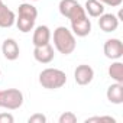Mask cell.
I'll return each mask as SVG.
<instances>
[{
	"instance_id": "21",
	"label": "cell",
	"mask_w": 123,
	"mask_h": 123,
	"mask_svg": "<svg viewBox=\"0 0 123 123\" xmlns=\"http://www.w3.org/2000/svg\"><path fill=\"white\" fill-rule=\"evenodd\" d=\"M98 2H101L104 6H111V7H119L122 5L123 0H98Z\"/></svg>"
},
{
	"instance_id": "23",
	"label": "cell",
	"mask_w": 123,
	"mask_h": 123,
	"mask_svg": "<svg viewBox=\"0 0 123 123\" xmlns=\"http://www.w3.org/2000/svg\"><path fill=\"white\" fill-rule=\"evenodd\" d=\"M0 5H3V0H0Z\"/></svg>"
},
{
	"instance_id": "7",
	"label": "cell",
	"mask_w": 123,
	"mask_h": 123,
	"mask_svg": "<svg viewBox=\"0 0 123 123\" xmlns=\"http://www.w3.org/2000/svg\"><path fill=\"white\" fill-rule=\"evenodd\" d=\"M94 78V70L87 65V64H81L75 68L74 71V80L78 86H88Z\"/></svg>"
},
{
	"instance_id": "16",
	"label": "cell",
	"mask_w": 123,
	"mask_h": 123,
	"mask_svg": "<svg viewBox=\"0 0 123 123\" xmlns=\"http://www.w3.org/2000/svg\"><path fill=\"white\" fill-rule=\"evenodd\" d=\"M77 5H78L77 0H61V2H59V6H58L59 13L62 15L64 18H67V19H68L70 13L74 10V7H75Z\"/></svg>"
},
{
	"instance_id": "19",
	"label": "cell",
	"mask_w": 123,
	"mask_h": 123,
	"mask_svg": "<svg viewBox=\"0 0 123 123\" xmlns=\"http://www.w3.org/2000/svg\"><path fill=\"white\" fill-rule=\"evenodd\" d=\"M46 122V116L42 113H35L28 119V123H45Z\"/></svg>"
},
{
	"instance_id": "13",
	"label": "cell",
	"mask_w": 123,
	"mask_h": 123,
	"mask_svg": "<svg viewBox=\"0 0 123 123\" xmlns=\"http://www.w3.org/2000/svg\"><path fill=\"white\" fill-rule=\"evenodd\" d=\"M107 100L111 104H122L123 103V84L122 83H113L107 88Z\"/></svg>"
},
{
	"instance_id": "10",
	"label": "cell",
	"mask_w": 123,
	"mask_h": 123,
	"mask_svg": "<svg viewBox=\"0 0 123 123\" xmlns=\"http://www.w3.org/2000/svg\"><path fill=\"white\" fill-rule=\"evenodd\" d=\"M2 52H3V56H5L7 61H16V59L19 58V54H20L19 43H18L13 38H7V39L3 41Z\"/></svg>"
},
{
	"instance_id": "22",
	"label": "cell",
	"mask_w": 123,
	"mask_h": 123,
	"mask_svg": "<svg viewBox=\"0 0 123 123\" xmlns=\"http://www.w3.org/2000/svg\"><path fill=\"white\" fill-rule=\"evenodd\" d=\"M29 2H38V0H29Z\"/></svg>"
},
{
	"instance_id": "8",
	"label": "cell",
	"mask_w": 123,
	"mask_h": 123,
	"mask_svg": "<svg viewBox=\"0 0 123 123\" xmlns=\"http://www.w3.org/2000/svg\"><path fill=\"white\" fill-rule=\"evenodd\" d=\"M33 58L41 64H49L51 61H54V58H55L54 46L51 43H46V45H42V46H35Z\"/></svg>"
},
{
	"instance_id": "12",
	"label": "cell",
	"mask_w": 123,
	"mask_h": 123,
	"mask_svg": "<svg viewBox=\"0 0 123 123\" xmlns=\"http://www.w3.org/2000/svg\"><path fill=\"white\" fill-rule=\"evenodd\" d=\"M16 22V15L12 9H9L5 3L0 5V28L7 29L12 28Z\"/></svg>"
},
{
	"instance_id": "14",
	"label": "cell",
	"mask_w": 123,
	"mask_h": 123,
	"mask_svg": "<svg viewBox=\"0 0 123 123\" xmlns=\"http://www.w3.org/2000/svg\"><path fill=\"white\" fill-rule=\"evenodd\" d=\"M104 5L98 0H87L86 2V6H84V10L88 16L91 18H98L104 13Z\"/></svg>"
},
{
	"instance_id": "2",
	"label": "cell",
	"mask_w": 123,
	"mask_h": 123,
	"mask_svg": "<svg viewBox=\"0 0 123 123\" xmlns=\"http://www.w3.org/2000/svg\"><path fill=\"white\" fill-rule=\"evenodd\" d=\"M70 22H71V32L75 35V36H80V38H84L87 35H90L91 32V22L84 10V7L78 3L74 10L70 13L68 16Z\"/></svg>"
},
{
	"instance_id": "4",
	"label": "cell",
	"mask_w": 123,
	"mask_h": 123,
	"mask_svg": "<svg viewBox=\"0 0 123 123\" xmlns=\"http://www.w3.org/2000/svg\"><path fill=\"white\" fill-rule=\"evenodd\" d=\"M39 84L46 90H58L67 84V74L58 68H45L39 73Z\"/></svg>"
},
{
	"instance_id": "3",
	"label": "cell",
	"mask_w": 123,
	"mask_h": 123,
	"mask_svg": "<svg viewBox=\"0 0 123 123\" xmlns=\"http://www.w3.org/2000/svg\"><path fill=\"white\" fill-rule=\"evenodd\" d=\"M38 18V9L31 3H22L18 9L16 26L22 33H28L35 28V22Z\"/></svg>"
},
{
	"instance_id": "1",
	"label": "cell",
	"mask_w": 123,
	"mask_h": 123,
	"mask_svg": "<svg viewBox=\"0 0 123 123\" xmlns=\"http://www.w3.org/2000/svg\"><path fill=\"white\" fill-rule=\"evenodd\" d=\"M54 46L62 55L73 54L75 51V46H77L75 35L67 26H58L54 31Z\"/></svg>"
},
{
	"instance_id": "20",
	"label": "cell",
	"mask_w": 123,
	"mask_h": 123,
	"mask_svg": "<svg viewBox=\"0 0 123 123\" xmlns=\"http://www.w3.org/2000/svg\"><path fill=\"white\" fill-rule=\"evenodd\" d=\"M15 117L10 113H0V123H13Z\"/></svg>"
},
{
	"instance_id": "15",
	"label": "cell",
	"mask_w": 123,
	"mask_h": 123,
	"mask_svg": "<svg viewBox=\"0 0 123 123\" xmlns=\"http://www.w3.org/2000/svg\"><path fill=\"white\" fill-rule=\"evenodd\" d=\"M109 75L114 83H122L123 84V62L119 59H114L111 65L109 67Z\"/></svg>"
},
{
	"instance_id": "5",
	"label": "cell",
	"mask_w": 123,
	"mask_h": 123,
	"mask_svg": "<svg viewBox=\"0 0 123 123\" xmlns=\"http://www.w3.org/2000/svg\"><path fill=\"white\" fill-rule=\"evenodd\" d=\"M23 93L19 88L0 90V107L6 110H18L23 104Z\"/></svg>"
},
{
	"instance_id": "9",
	"label": "cell",
	"mask_w": 123,
	"mask_h": 123,
	"mask_svg": "<svg viewBox=\"0 0 123 123\" xmlns=\"http://www.w3.org/2000/svg\"><path fill=\"white\" fill-rule=\"evenodd\" d=\"M32 43H33V46H42V45L51 43V29L46 25L36 26L33 31Z\"/></svg>"
},
{
	"instance_id": "11",
	"label": "cell",
	"mask_w": 123,
	"mask_h": 123,
	"mask_svg": "<svg viewBox=\"0 0 123 123\" xmlns=\"http://www.w3.org/2000/svg\"><path fill=\"white\" fill-rule=\"evenodd\" d=\"M98 26L103 32L106 33H110V32H114L119 26V18L113 13H103L101 16H98Z\"/></svg>"
},
{
	"instance_id": "17",
	"label": "cell",
	"mask_w": 123,
	"mask_h": 123,
	"mask_svg": "<svg viewBox=\"0 0 123 123\" xmlns=\"http://www.w3.org/2000/svg\"><path fill=\"white\" fill-rule=\"evenodd\" d=\"M58 123H77V116L73 111H64L58 117Z\"/></svg>"
},
{
	"instance_id": "18",
	"label": "cell",
	"mask_w": 123,
	"mask_h": 123,
	"mask_svg": "<svg viewBox=\"0 0 123 123\" xmlns=\"http://www.w3.org/2000/svg\"><path fill=\"white\" fill-rule=\"evenodd\" d=\"M93 122H109V123H116V119L111 116H94L86 119V123H93Z\"/></svg>"
},
{
	"instance_id": "6",
	"label": "cell",
	"mask_w": 123,
	"mask_h": 123,
	"mask_svg": "<svg viewBox=\"0 0 123 123\" xmlns=\"http://www.w3.org/2000/svg\"><path fill=\"white\" fill-rule=\"evenodd\" d=\"M103 52L106 55V58L114 61V59H120L123 56V42L117 38H111L107 39L104 42L103 46Z\"/></svg>"
},
{
	"instance_id": "24",
	"label": "cell",
	"mask_w": 123,
	"mask_h": 123,
	"mask_svg": "<svg viewBox=\"0 0 123 123\" xmlns=\"http://www.w3.org/2000/svg\"><path fill=\"white\" fill-rule=\"evenodd\" d=\"M0 75H2V70H0Z\"/></svg>"
}]
</instances>
